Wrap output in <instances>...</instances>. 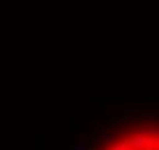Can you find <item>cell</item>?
Listing matches in <instances>:
<instances>
[{"mask_svg":"<svg viewBox=\"0 0 159 150\" xmlns=\"http://www.w3.org/2000/svg\"><path fill=\"white\" fill-rule=\"evenodd\" d=\"M99 150H159V125H139L108 138Z\"/></svg>","mask_w":159,"mask_h":150,"instance_id":"6da1fadb","label":"cell"}]
</instances>
